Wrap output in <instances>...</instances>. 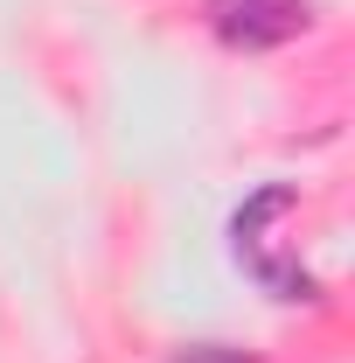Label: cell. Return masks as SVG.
<instances>
[{"instance_id":"1","label":"cell","mask_w":355,"mask_h":363,"mask_svg":"<svg viewBox=\"0 0 355 363\" xmlns=\"http://www.w3.org/2000/svg\"><path fill=\"white\" fill-rule=\"evenodd\" d=\"M216 28L230 49H279L307 28L300 0H216Z\"/></svg>"}]
</instances>
